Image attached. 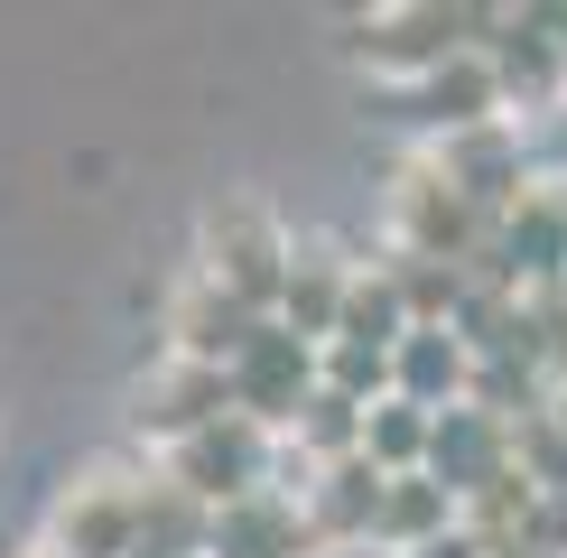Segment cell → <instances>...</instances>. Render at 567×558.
Instances as JSON below:
<instances>
[{"instance_id": "obj_6", "label": "cell", "mask_w": 567, "mask_h": 558, "mask_svg": "<svg viewBox=\"0 0 567 558\" xmlns=\"http://www.w3.org/2000/svg\"><path fill=\"white\" fill-rule=\"evenodd\" d=\"M484 56H493V84H503L512 122H549V112H567V56L549 38V10H484Z\"/></svg>"}, {"instance_id": "obj_24", "label": "cell", "mask_w": 567, "mask_h": 558, "mask_svg": "<svg viewBox=\"0 0 567 558\" xmlns=\"http://www.w3.org/2000/svg\"><path fill=\"white\" fill-rule=\"evenodd\" d=\"M19 558H65V549H47V540H38V549H19Z\"/></svg>"}, {"instance_id": "obj_1", "label": "cell", "mask_w": 567, "mask_h": 558, "mask_svg": "<svg viewBox=\"0 0 567 558\" xmlns=\"http://www.w3.org/2000/svg\"><path fill=\"white\" fill-rule=\"evenodd\" d=\"M289 261H298V232L279 224V205L251 196V186H224V196L196 215V279H215V289L243 298V308L279 317Z\"/></svg>"}, {"instance_id": "obj_12", "label": "cell", "mask_w": 567, "mask_h": 558, "mask_svg": "<svg viewBox=\"0 0 567 558\" xmlns=\"http://www.w3.org/2000/svg\"><path fill=\"white\" fill-rule=\"evenodd\" d=\"M289 494L307 503V530H317V549H372V521H382L391 475H382L372 456H344V465H307Z\"/></svg>"}, {"instance_id": "obj_4", "label": "cell", "mask_w": 567, "mask_h": 558, "mask_svg": "<svg viewBox=\"0 0 567 558\" xmlns=\"http://www.w3.org/2000/svg\"><path fill=\"white\" fill-rule=\"evenodd\" d=\"M158 475H168L186 503L224 512V503H251V494H270V484H298L307 465L289 456V437H270V428H261V418L224 410L215 428H196L186 447H168V456H158Z\"/></svg>"}, {"instance_id": "obj_20", "label": "cell", "mask_w": 567, "mask_h": 558, "mask_svg": "<svg viewBox=\"0 0 567 558\" xmlns=\"http://www.w3.org/2000/svg\"><path fill=\"white\" fill-rule=\"evenodd\" d=\"M317 372H326V391H344V401H363V410H382V401H391V354H363V344H326Z\"/></svg>"}, {"instance_id": "obj_16", "label": "cell", "mask_w": 567, "mask_h": 558, "mask_svg": "<svg viewBox=\"0 0 567 558\" xmlns=\"http://www.w3.org/2000/svg\"><path fill=\"white\" fill-rule=\"evenodd\" d=\"M446 530H465V503L446 494L437 475H391L382 521H372V549L382 558H419V549H437Z\"/></svg>"}, {"instance_id": "obj_15", "label": "cell", "mask_w": 567, "mask_h": 558, "mask_svg": "<svg viewBox=\"0 0 567 558\" xmlns=\"http://www.w3.org/2000/svg\"><path fill=\"white\" fill-rule=\"evenodd\" d=\"M391 401L465 410L475 401V344H465L456 326H410V344L391 354Z\"/></svg>"}, {"instance_id": "obj_18", "label": "cell", "mask_w": 567, "mask_h": 558, "mask_svg": "<svg viewBox=\"0 0 567 558\" xmlns=\"http://www.w3.org/2000/svg\"><path fill=\"white\" fill-rule=\"evenodd\" d=\"M429 447H437V410H419V401H382L363 418V456L382 475H429Z\"/></svg>"}, {"instance_id": "obj_7", "label": "cell", "mask_w": 567, "mask_h": 558, "mask_svg": "<svg viewBox=\"0 0 567 558\" xmlns=\"http://www.w3.org/2000/svg\"><path fill=\"white\" fill-rule=\"evenodd\" d=\"M317 354H326V344H307V335H289V326L270 317L261 335H251V354L224 372V382H233V410H243V418H261L270 437H289V428H298V410L317 401V382H326V372H317Z\"/></svg>"}, {"instance_id": "obj_14", "label": "cell", "mask_w": 567, "mask_h": 558, "mask_svg": "<svg viewBox=\"0 0 567 558\" xmlns=\"http://www.w3.org/2000/svg\"><path fill=\"white\" fill-rule=\"evenodd\" d=\"M205 558H326V549H317V530H307V503L289 494V484H270V494L215 512Z\"/></svg>"}, {"instance_id": "obj_11", "label": "cell", "mask_w": 567, "mask_h": 558, "mask_svg": "<svg viewBox=\"0 0 567 558\" xmlns=\"http://www.w3.org/2000/svg\"><path fill=\"white\" fill-rule=\"evenodd\" d=\"M429 475H437L456 503H484L493 484L522 475V428H512V418H493V410H475V401H465V410H437Z\"/></svg>"}, {"instance_id": "obj_3", "label": "cell", "mask_w": 567, "mask_h": 558, "mask_svg": "<svg viewBox=\"0 0 567 558\" xmlns=\"http://www.w3.org/2000/svg\"><path fill=\"white\" fill-rule=\"evenodd\" d=\"M484 242H493V224L456 196V177L437 168V149H419V140H410L400 168H391V186H382V251H400V261H456V270H475Z\"/></svg>"}, {"instance_id": "obj_17", "label": "cell", "mask_w": 567, "mask_h": 558, "mask_svg": "<svg viewBox=\"0 0 567 558\" xmlns=\"http://www.w3.org/2000/svg\"><path fill=\"white\" fill-rule=\"evenodd\" d=\"M336 344H363V354H400V344H410V308H400L391 261H363V279H353V298H344Z\"/></svg>"}, {"instance_id": "obj_9", "label": "cell", "mask_w": 567, "mask_h": 558, "mask_svg": "<svg viewBox=\"0 0 567 558\" xmlns=\"http://www.w3.org/2000/svg\"><path fill=\"white\" fill-rule=\"evenodd\" d=\"M261 326H270L261 308L224 298L215 279H196V270H186L177 289H168V308H158V335H168V354H177V363H215V372H233V363H243Z\"/></svg>"}, {"instance_id": "obj_5", "label": "cell", "mask_w": 567, "mask_h": 558, "mask_svg": "<svg viewBox=\"0 0 567 558\" xmlns=\"http://www.w3.org/2000/svg\"><path fill=\"white\" fill-rule=\"evenodd\" d=\"M150 484L158 465H75V475L56 484V503H47V549L65 558H131L140 549V521H150Z\"/></svg>"}, {"instance_id": "obj_13", "label": "cell", "mask_w": 567, "mask_h": 558, "mask_svg": "<svg viewBox=\"0 0 567 558\" xmlns=\"http://www.w3.org/2000/svg\"><path fill=\"white\" fill-rule=\"evenodd\" d=\"M353 279H363V261H353L344 242H326V232H307L298 261H289V289H279V326H289V335H307V344H336Z\"/></svg>"}, {"instance_id": "obj_26", "label": "cell", "mask_w": 567, "mask_h": 558, "mask_svg": "<svg viewBox=\"0 0 567 558\" xmlns=\"http://www.w3.org/2000/svg\"><path fill=\"white\" fill-rule=\"evenodd\" d=\"M512 558H539V549H512Z\"/></svg>"}, {"instance_id": "obj_10", "label": "cell", "mask_w": 567, "mask_h": 558, "mask_svg": "<svg viewBox=\"0 0 567 558\" xmlns=\"http://www.w3.org/2000/svg\"><path fill=\"white\" fill-rule=\"evenodd\" d=\"M400 122L419 131V149L465 140V131H484V122H512L503 84H493V56H484V46H465L456 65H437L429 84H410V93H400Z\"/></svg>"}, {"instance_id": "obj_2", "label": "cell", "mask_w": 567, "mask_h": 558, "mask_svg": "<svg viewBox=\"0 0 567 558\" xmlns=\"http://www.w3.org/2000/svg\"><path fill=\"white\" fill-rule=\"evenodd\" d=\"M465 46H484V10H465V0H382V10L344 19V65H363L391 93L429 84Z\"/></svg>"}, {"instance_id": "obj_22", "label": "cell", "mask_w": 567, "mask_h": 558, "mask_svg": "<svg viewBox=\"0 0 567 558\" xmlns=\"http://www.w3.org/2000/svg\"><path fill=\"white\" fill-rule=\"evenodd\" d=\"M419 558H493V549L475 540V530H446V540H437V549H419Z\"/></svg>"}, {"instance_id": "obj_8", "label": "cell", "mask_w": 567, "mask_h": 558, "mask_svg": "<svg viewBox=\"0 0 567 558\" xmlns=\"http://www.w3.org/2000/svg\"><path fill=\"white\" fill-rule=\"evenodd\" d=\"M224 410H233V382L215 363H177V354H158L150 372H140V391H131V428L150 437L158 456L186 447L196 428H215Z\"/></svg>"}, {"instance_id": "obj_25", "label": "cell", "mask_w": 567, "mask_h": 558, "mask_svg": "<svg viewBox=\"0 0 567 558\" xmlns=\"http://www.w3.org/2000/svg\"><path fill=\"white\" fill-rule=\"evenodd\" d=\"M131 558H168V549H131Z\"/></svg>"}, {"instance_id": "obj_23", "label": "cell", "mask_w": 567, "mask_h": 558, "mask_svg": "<svg viewBox=\"0 0 567 558\" xmlns=\"http://www.w3.org/2000/svg\"><path fill=\"white\" fill-rule=\"evenodd\" d=\"M549 10V38H558V56H567V0H539Z\"/></svg>"}, {"instance_id": "obj_19", "label": "cell", "mask_w": 567, "mask_h": 558, "mask_svg": "<svg viewBox=\"0 0 567 558\" xmlns=\"http://www.w3.org/2000/svg\"><path fill=\"white\" fill-rule=\"evenodd\" d=\"M522 484L530 494H567V410H530L522 418Z\"/></svg>"}, {"instance_id": "obj_21", "label": "cell", "mask_w": 567, "mask_h": 558, "mask_svg": "<svg viewBox=\"0 0 567 558\" xmlns=\"http://www.w3.org/2000/svg\"><path fill=\"white\" fill-rule=\"evenodd\" d=\"M530 549H539V558H567V494H539V521H530Z\"/></svg>"}]
</instances>
